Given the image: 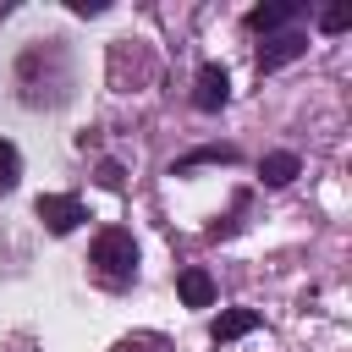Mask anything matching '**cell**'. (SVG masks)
I'll return each mask as SVG.
<instances>
[{
  "label": "cell",
  "instance_id": "1",
  "mask_svg": "<svg viewBox=\"0 0 352 352\" xmlns=\"http://www.w3.org/2000/svg\"><path fill=\"white\" fill-rule=\"evenodd\" d=\"M88 264H94V275H99L110 292L132 286V280H138V242H132V231H126V226H104V231L94 236V248H88Z\"/></svg>",
  "mask_w": 352,
  "mask_h": 352
},
{
  "label": "cell",
  "instance_id": "2",
  "mask_svg": "<svg viewBox=\"0 0 352 352\" xmlns=\"http://www.w3.org/2000/svg\"><path fill=\"white\" fill-rule=\"evenodd\" d=\"M192 104H198L204 116H214V110H226V104H231V77H226V66H220V60H204V66H198Z\"/></svg>",
  "mask_w": 352,
  "mask_h": 352
},
{
  "label": "cell",
  "instance_id": "3",
  "mask_svg": "<svg viewBox=\"0 0 352 352\" xmlns=\"http://www.w3.org/2000/svg\"><path fill=\"white\" fill-rule=\"evenodd\" d=\"M33 209H38V220H44L50 236H72V231L82 226V204H77L72 192H44Z\"/></svg>",
  "mask_w": 352,
  "mask_h": 352
},
{
  "label": "cell",
  "instance_id": "4",
  "mask_svg": "<svg viewBox=\"0 0 352 352\" xmlns=\"http://www.w3.org/2000/svg\"><path fill=\"white\" fill-rule=\"evenodd\" d=\"M297 0H270V6H253L242 22H248V33H264V38H275V33H286L292 22H297Z\"/></svg>",
  "mask_w": 352,
  "mask_h": 352
},
{
  "label": "cell",
  "instance_id": "5",
  "mask_svg": "<svg viewBox=\"0 0 352 352\" xmlns=\"http://www.w3.org/2000/svg\"><path fill=\"white\" fill-rule=\"evenodd\" d=\"M297 55H308V33L286 28V33H275V38L258 44V72H275V66H286V60H297Z\"/></svg>",
  "mask_w": 352,
  "mask_h": 352
},
{
  "label": "cell",
  "instance_id": "6",
  "mask_svg": "<svg viewBox=\"0 0 352 352\" xmlns=\"http://www.w3.org/2000/svg\"><path fill=\"white\" fill-rule=\"evenodd\" d=\"M248 330H258V314H253V308H226V314L209 324V341L226 346V341H236V336H248Z\"/></svg>",
  "mask_w": 352,
  "mask_h": 352
},
{
  "label": "cell",
  "instance_id": "7",
  "mask_svg": "<svg viewBox=\"0 0 352 352\" xmlns=\"http://www.w3.org/2000/svg\"><path fill=\"white\" fill-rule=\"evenodd\" d=\"M198 165H236V148H231V143H204V148L182 154V160L170 165V176H187V170H198Z\"/></svg>",
  "mask_w": 352,
  "mask_h": 352
},
{
  "label": "cell",
  "instance_id": "8",
  "mask_svg": "<svg viewBox=\"0 0 352 352\" xmlns=\"http://www.w3.org/2000/svg\"><path fill=\"white\" fill-rule=\"evenodd\" d=\"M176 292H182L187 308H209V302H214V280H209V270H182V275H176Z\"/></svg>",
  "mask_w": 352,
  "mask_h": 352
},
{
  "label": "cell",
  "instance_id": "9",
  "mask_svg": "<svg viewBox=\"0 0 352 352\" xmlns=\"http://www.w3.org/2000/svg\"><path fill=\"white\" fill-rule=\"evenodd\" d=\"M297 170H302V160H297L292 148H275V154H264V165H258L264 187H286V182H292Z\"/></svg>",
  "mask_w": 352,
  "mask_h": 352
},
{
  "label": "cell",
  "instance_id": "10",
  "mask_svg": "<svg viewBox=\"0 0 352 352\" xmlns=\"http://www.w3.org/2000/svg\"><path fill=\"white\" fill-rule=\"evenodd\" d=\"M16 182H22V154H16V143L0 138V192H11Z\"/></svg>",
  "mask_w": 352,
  "mask_h": 352
},
{
  "label": "cell",
  "instance_id": "11",
  "mask_svg": "<svg viewBox=\"0 0 352 352\" xmlns=\"http://www.w3.org/2000/svg\"><path fill=\"white\" fill-rule=\"evenodd\" d=\"M319 28H324V33H346V28H352V6H324V11H319Z\"/></svg>",
  "mask_w": 352,
  "mask_h": 352
},
{
  "label": "cell",
  "instance_id": "12",
  "mask_svg": "<svg viewBox=\"0 0 352 352\" xmlns=\"http://www.w3.org/2000/svg\"><path fill=\"white\" fill-rule=\"evenodd\" d=\"M110 352H170L160 336H126V341H116Z\"/></svg>",
  "mask_w": 352,
  "mask_h": 352
},
{
  "label": "cell",
  "instance_id": "13",
  "mask_svg": "<svg viewBox=\"0 0 352 352\" xmlns=\"http://www.w3.org/2000/svg\"><path fill=\"white\" fill-rule=\"evenodd\" d=\"M121 182H126V176H121V165H116V160H104V165H99V187H121Z\"/></svg>",
  "mask_w": 352,
  "mask_h": 352
},
{
  "label": "cell",
  "instance_id": "14",
  "mask_svg": "<svg viewBox=\"0 0 352 352\" xmlns=\"http://www.w3.org/2000/svg\"><path fill=\"white\" fill-rule=\"evenodd\" d=\"M72 11H77V16H99V11H104V0H72Z\"/></svg>",
  "mask_w": 352,
  "mask_h": 352
}]
</instances>
